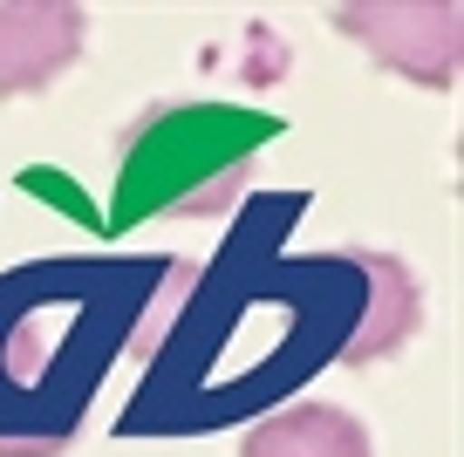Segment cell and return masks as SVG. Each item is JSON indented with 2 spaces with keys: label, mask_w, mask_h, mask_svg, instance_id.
<instances>
[{
  "label": "cell",
  "mask_w": 464,
  "mask_h": 457,
  "mask_svg": "<svg viewBox=\"0 0 464 457\" xmlns=\"http://www.w3.org/2000/svg\"><path fill=\"white\" fill-rule=\"evenodd\" d=\"M334 28L362 42L390 75L423 89H450L464 69V7L458 0H348Z\"/></svg>",
  "instance_id": "cell-1"
},
{
  "label": "cell",
  "mask_w": 464,
  "mask_h": 457,
  "mask_svg": "<svg viewBox=\"0 0 464 457\" xmlns=\"http://www.w3.org/2000/svg\"><path fill=\"white\" fill-rule=\"evenodd\" d=\"M89 15L75 0H0V102L48 89L82 55Z\"/></svg>",
  "instance_id": "cell-2"
},
{
  "label": "cell",
  "mask_w": 464,
  "mask_h": 457,
  "mask_svg": "<svg viewBox=\"0 0 464 457\" xmlns=\"http://www.w3.org/2000/svg\"><path fill=\"white\" fill-rule=\"evenodd\" d=\"M239 457H369V430L334 403L274 410L260 430H246Z\"/></svg>",
  "instance_id": "cell-3"
},
{
  "label": "cell",
  "mask_w": 464,
  "mask_h": 457,
  "mask_svg": "<svg viewBox=\"0 0 464 457\" xmlns=\"http://www.w3.org/2000/svg\"><path fill=\"white\" fill-rule=\"evenodd\" d=\"M355 267L376 280V321H369L362 335H348V362H376L382 348H396L403 335H417V280H410L396 259H376V253H362Z\"/></svg>",
  "instance_id": "cell-4"
}]
</instances>
